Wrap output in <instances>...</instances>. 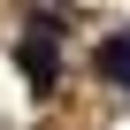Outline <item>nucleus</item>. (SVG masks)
I'll return each mask as SVG.
<instances>
[{
    "label": "nucleus",
    "instance_id": "f257e3e1",
    "mask_svg": "<svg viewBox=\"0 0 130 130\" xmlns=\"http://www.w3.org/2000/svg\"><path fill=\"white\" fill-rule=\"evenodd\" d=\"M23 77H31V92H54V31L46 23L23 31Z\"/></svg>",
    "mask_w": 130,
    "mask_h": 130
},
{
    "label": "nucleus",
    "instance_id": "f03ea898",
    "mask_svg": "<svg viewBox=\"0 0 130 130\" xmlns=\"http://www.w3.org/2000/svg\"><path fill=\"white\" fill-rule=\"evenodd\" d=\"M100 77H115V84L130 92V31H115V38L100 46Z\"/></svg>",
    "mask_w": 130,
    "mask_h": 130
}]
</instances>
